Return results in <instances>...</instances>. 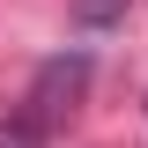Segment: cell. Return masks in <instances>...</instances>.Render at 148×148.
<instances>
[{
  "label": "cell",
  "instance_id": "6da1fadb",
  "mask_svg": "<svg viewBox=\"0 0 148 148\" xmlns=\"http://www.w3.org/2000/svg\"><path fill=\"white\" fill-rule=\"evenodd\" d=\"M74 8V22H82V30H111V22L126 15V0H67Z\"/></svg>",
  "mask_w": 148,
  "mask_h": 148
},
{
  "label": "cell",
  "instance_id": "7a4b0ae2",
  "mask_svg": "<svg viewBox=\"0 0 148 148\" xmlns=\"http://www.w3.org/2000/svg\"><path fill=\"white\" fill-rule=\"evenodd\" d=\"M8 148H37V133H15V141H8Z\"/></svg>",
  "mask_w": 148,
  "mask_h": 148
}]
</instances>
